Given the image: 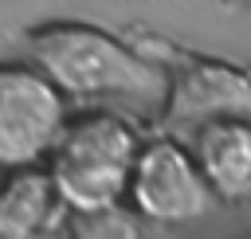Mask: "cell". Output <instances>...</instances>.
Wrapping results in <instances>:
<instances>
[{"label":"cell","instance_id":"cell-9","mask_svg":"<svg viewBox=\"0 0 251 239\" xmlns=\"http://www.w3.org/2000/svg\"><path fill=\"white\" fill-rule=\"evenodd\" d=\"M35 239H75V235H71V215H63L59 223H51L47 231H39Z\"/></svg>","mask_w":251,"mask_h":239},{"label":"cell","instance_id":"cell-3","mask_svg":"<svg viewBox=\"0 0 251 239\" xmlns=\"http://www.w3.org/2000/svg\"><path fill=\"white\" fill-rule=\"evenodd\" d=\"M71 121V102L27 59H0V172L39 168Z\"/></svg>","mask_w":251,"mask_h":239},{"label":"cell","instance_id":"cell-5","mask_svg":"<svg viewBox=\"0 0 251 239\" xmlns=\"http://www.w3.org/2000/svg\"><path fill=\"white\" fill-rule=\"evenodd\" d=\"M176 63H161L169 74L165 125H188V133L212 118H247L251 121V78L220 59L173 51Z\"/></svg>","mask_w":251,"mask_h":239},{"label":"cell","instance_id":"cell-10","mask_svg":"<svg viewBox=\"0 0 251 239\" xmlns=\"http://www.w3.org/2000/svg\"><path fill=\"white\" fill-rule=\"evenodd\" d=\"M224 4H231V8H251V0H224Z\"/></svg>","mask_w":251,"mask_h":239},{"label":"cell","instance_id":"cell-1","mask_svg":"<svg viewBox=\"0 0 251 239\" xmlns=\"http://www.w3.org/2000/svg\"><path fill=\"white\" fill-rule=\"evenodd\" d=\"M24 59L47 74V82L67 102L129 98L141 106H165L169 94V74L161 63L122 35L82 20H47L27 27Z\"/></svg>","mask_w":251,"mask_h":239},{"label":"cell","instance_id":"cell-6","mask_svg":"<svg viewBox=\"0 0 251 239\" xmlns=\"http://www.w3.org/2000/svg\"><path fill=\"white\" fill-rule=\"evenodd\" d=\"M188 153L208 180L216 204L251 200V121L247 118H212L188 133Z\"/></svg>","mask_w":251,"mask_h":239},{"label":"cell","instance_id":"cell-11","mask_svg":"<svg viewBox=\"0 0 251 239\" xmlns=\"http://www.w3.org/2000/svg\"><path fill=\"white\" fill-rule=\"evenodd\" d=\"M0 180H4V172H0Z\"/></svg>","mask_w":251,"mask_h":239},{"label":"cell","instance_id":"cell-4","mask_svg":"<svg viewBox=\"0 0 251 239\" xmlns=\"http://www.w3.org/2000/svg\"><path fill=\"white\" fill-rule=\"evenodd\" d=\"M126 208L141 223L184 227V223L204 219L216 208V196H212L208 180L200 176L188 145L173 133H157V137H145V145L137 153Z\"/></svg>","mask_w":251,"mask_h":239},{"label":"cell","instance_id":"cell-2","mask_svg":"<svg viewBox=\"0 0 251 239\" xmlns=\"http://www.w3.org/2000/svg\"><path fill=\"white\" fill-rule=\"evenodd\" d=\"M141 145L145 137L126 114L110 106L75 110L55 153L47 157V176L59 192L63 212L102 215L126 208V192Z\"/></svg>","mask_w":251,"mask_h":239},{"label":"cell","instance_id":"cell-8","mask_svg":"<svg viewBox=\"0 0 251 239\" xmlns=\"http://www.w3.org/2000/svg\"><path fill=\"white\" fill-rule=\"evenodd\" d=\"M75 239H141V219L129 208H114L102 215H71Z\"/></svg>","mask_w":251,"mask_h":239},{"label":"cell","instance_id":"cell-7","mask_svg":"<svg viewBox=\"0 0 251 239\" xmlns=\"http://www.w3.org/2000/svg\"><path fill=\"white\" fill-rule=\"evenodd\" d=\"M67 212L47 176V165L4 172L0 180V239H35Z\"/></svg>","mask_w":251,"mask_h":239}]
</instances>
